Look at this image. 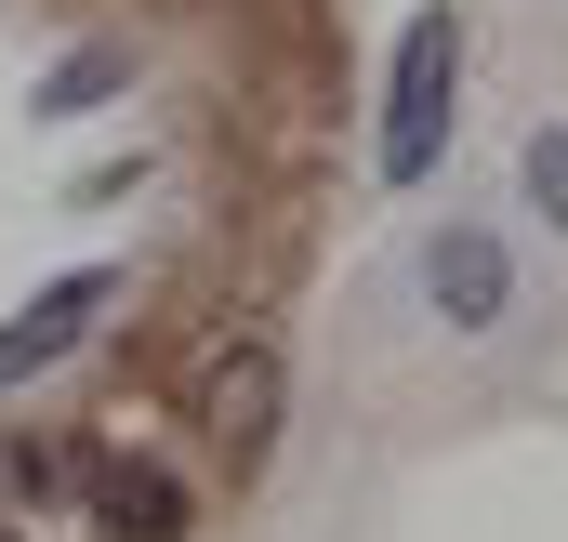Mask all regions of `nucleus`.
<instances>
[{
	"label": "nucleus",
	"instance_id": "3",
	"mask_svg": "<svg viewBox=\"0 0 568 542\" xmlns=\"http://www.w3.org/2000/svg\"><path fill=\"white\" fill-rule=\"evenodd\" d=\"M106 304H120V265H80V278H53V291H40V304H27V318L0 331V384L53 371V358H67V344H80V331H93Z\"/></svg>",
	"mask_w": 568,
	"mask_h": 542
},
{
	"label": "nucleus",
	"instance_id": "6",
	"mask_svg": "<svg viewBox=\"0 0 568 542\" xmlns=\"http://www.w3.org/2000/svg\"><path fill=\"white\" fill-rule=\"evenodd\" d=\"M516 172H529V212H556V225H568V120H542Z\"/></svg>",
	"mask_w": 568,
	"mask_h": 542
},
{
	"label": "nucleus",
	"instance_id": "4",
	"mask_svg": "<svg viewBox=\"0 0 568 542\" xmlns=\"http://www.w3.org/2000/svg\"><path fill=\"white\" fill-rule=\"evenodd\" d=\"M265 410H278V358L239 344V358L212 371V423H225V450H265Z\"/></svg>",
	"mask_w": 568,
	"mask_h": 542
},
{
	"label": "nucleus",
	"instance_id": "2",
	"mask_svg": "<svg viewBox=\"0 0 568 542\" xmlns=\"http://www.w3.org/2000/svg\"><path fill=\"white\" fill-rule=\"evenodd\" d=\"M424 291H436L449 331H503V318H516V252H503L489 225H436L424 239Z\"/></svg>",
	"mask_w": 568,
	"mask_h": 542
},
{
	"label": "nucleus",
	"instance_id": "1",
	"mask_svg": "<svg viewBox=\"0 0 568 542\" xmlns=\"http://www.w3.org/2000/svg\"><path fill=\"white\" fill-rule=\"evenodd\" d=\"M463 93V13H410V40H397V80H384V185H424L436 159H449V107Z\"/></svg>",
	"mask_w": 568,
	"mask_h": 542
},
{
	"label": "nucleus",
	"instance_id": "5",
	"mask_svg": "<svg viewBox=\"0 0 568 542\" xmlns=\"http://www.w3.org/2000/svg\"><path fill=\"white\" fill-rule=\"evenodd\" d=\"M120 80H133V53H80V67H53V80H40V120H80V107L120 93Z\"/></svg>",
	"mask_w": 568,
	"mask_h": 542
}]
</instances>
